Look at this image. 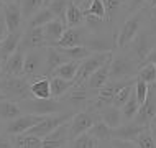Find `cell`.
Returning <instances> with one entry per match:
<instances>
[{"label":"cell","instance_id":"cell-17","mask_svg":"<svg viewBox=\"0 0 156 148\" xmlns=\"http://www.w3.org/2000/svg\"><path fill=\"white\" fill-rule=\"evenodd\" d=\"M86 46L90 53H112V49L117 48V38H107V36H94L89 35L86 41Z\"/></svg>","mask_w":156,"mask_h":148},{"label":"cell","instance_id":"cell-20","mask_svg":"<svg viewBox=\"0 0 156 148\" xmlns=\"http://www.w3.org/2000/svg\"><path fill=\"white\" fill-rule=\"evenodd\" d=\"M110 61H107L102 67H99V69H97L95 73L84 82V86L89 89V91H92L94 94H97V91H100V89L107 84V81H108V69H110Z\"/></svg>","mask_w":156,"mask_h":148},{"label":"cell","instance_id":"cell-5","mask_svg":"<svg viewBox=\"0 0 156 148\" xmlns=\"http://www.w3.org/2000/svg\"><path fill=\"white\" fill-rule=\"evenodd\" d=\"M112 56H113L112 53H92L90 56H87L86 59H82L81 64H79L77 73H76L74 84H76V86L84 84L97 69H99V67H102L107 61H110Z\"/></svg>","mask_w":156,"mask_h":148},{"label":"cell","instance_id":"cell-15","mask_svg":"<svg viewBox=\"0 0 156 148\" xmlns=\"http://www.w3.org/2000/svg\"><path fill=\"white\" fill-rule=\"evenodd\" d=\"M3 22L8 30V33H15V31H22V23H23V16H22V8L16 3H5L3 7Z\"/></svg>","mask_w":156,"mask_h":148},{"label":"cell","instance_id":"cell-37","mask_svg":"<svg viewBox=\"0 0 156 148\" xmlns=\"http://www.w3.org/2000/svg\"><path fill=\"white\" fill-rule=\"evenodd\" d=\"M136 79H140V81L146 82V84L156 82V67L153 64H143V66H140L138 74H136Z\"/></svg>","mask_w":156,"mask_h":148},{"label":"cell","instance_id":"cell-9","mask_svg":"<svg viewBox=\"0 0 156 148\" xmlns=\"http://www.w3.org/2000/svg\"><path fill=\"white\" fill-rule=\"evenodd\" d=\"M44 63H46V48L31 49L25 53L23 76L28 79H35L44 76Z\"/></svg>","mask_w":156,"mask_h":148},{"label":"cell","instance_id":"cell-12","mask_svg":"<svg viewBox=\"0 0 156 148\" xmlns=\"http://www.w3.org/2000/svg\"><path fill=\"white\" fill-rule=\"evenodd\" d=\"M89 38V30L87 28H66L62 33L61 40L56 43V48H76V46H84Z\"/></svg>","mask_w":156,"mask_h":148},{"label":"cell","instance_id":"cell-14","mask_svg":"<svg viewBox=\"0 0 156 148\" xmlns=\"http://www.w3.org/2000/svg\"><path fill=\"white\" fill-rule=\"evenodd\" d=\"M69 122L59 125L54 132H51L48 137H44L43 138V148H66V145H69V142H71Z\"/></svg>","mask_w":156,"mask_h":148},{"label":"cell","instance_id":"cell-25","mask_svg":"<svg viewBox=\"0 0 156 148\" xmlns=\"http://www.w3.org/2000/svg\"><path fill=\"white\" fill-rule=\"evenodd\" d=\"M99 117H100V120H102L107 127H110V128H117V127H120L122 122H123L120 109L113 107V105H107V107L100 109Z\"/></svg>","mask_w":156,"mask_h":148},{"label":"cell","instance_id":"cell-13","mask_svg":"<svg viewBox=\"0 0 156 148\" xmlns=\"http://www.w3.org/2000/svg\"><path fill=\"white\" fill-rule=\"evenodd\" d=\"M20 48L23 51L48 48L46 41H44V35H43V27L41 28H27V31L22 35V40H20Z\"/></svg>","mask_w":156,"mask_h":148},{"label":"cell","instance_id":"cell-41","mask_svg":"<svg viewBox=\"0 0 156 148\" xmlns=\"http://www.w3.org/2000/svg\"><path fill=\"white\" fill-rule=\"evenodd\" d=\"M146 94H148V84L140 81V79H136V81H135V97H136V100L140 105L145 102Z\"/></svg>","mask_w":156,"mask_h":148},{"label":"cell","instance_id":"cell-52","mask_svg":"<svg viewBox=\"0 0 156 148\" xmlns=\"http://www.w3.org/2000/svg\"><path fill=\"white\" fill-rule=\"evenodd\" d=\"M71 2H73V3H76V5H79V7H81L82 3L86 2V0H71Z\"/></svg>","mask_w":156,"mask_h":148},{"label":"cell","instance_id":"cell-11","mask_svg":"<svg viewBox=\"0 0 156 148\" xmlns=\"http://www.w3.org/2000/svg\"><path fill=\"white\" fill-rule=\"evenodd\" d=\"M43 120V117L40 115H31V114H23V115L16 117L15 120L8 122L5 124V135L12 137V135H22V133H27L31 127H35L36 124Z\"/></svg>","mask_w":156,"mask_h":148},{"label":"cell","instance_id":"cell-48","mask_svg":"<svg viewBox=\"0 0 156 148\" xmlns=\"http://www.w3.org/2000/svg\"><path fill=\"white\" fill-rule=\"evenodd\" d=\"M148 5H150V15H151V18L156 22V0H150Z\"/></svg>","mask_w":156,"mask_h":148},{"label":"cell","instance_id":"cell-23","mask_svg":"<svg viewBox=\"0 0 156 148\" xmlns=\"http://www.w3.org/2000/svg\"><path fill=\"white\" fill-rule=\"evenodd\" d=\"M30 94H31V97H35V99H41V100L51 99L49 78L41 76V78L31 79V82H30Z\"/></svg>","mask_w":156,"mask_h":148},{"label":"cell","instance_id":"cell-57","mask_svg":"<svg viewBox=\"0 0 156 148\" xmlns=\"http://www.w3.org/2000/svg\"><path fill=\"white\" fill-rule=\"evenodd\" d=\"M48 2H51V0H46V3H48ZM44 7H46V5H44Z\"/></svg>","mask_w":156,"mask_h":148},{"label":"cell","instance_id":"cell-10","mask_svg":"<svg viewBox=\"0 0 156 148\" xmlns=\"http://www.w3.org/2000/svg\"><path fill=\"white\" fill-rule=\"evenodd\" d=\"M156 115V82L148 84V94H146L145 102L140 105L133 122L145 128H150V122Z\"/></svg>","mask_w":156,"mask_h":148},{"label":"cell","instance_id":"cell-28","mask_svg":"<svg viewBox=\"0 0 156 148\" xmlns=\"http://www.w3.org/2000/svg\"><path fill=\"white\" fill-rule=\"evenodd\" d=\"M64 22L67 28H77L84 23V12L82 8L76 3L69 2V5L66 8V16H64Z\"/></svg>","mask_w":156,"mask_h":148},{"label":"cell","instance_id":"cell-53","mask_svg":"<svg viewBox=\"0 0 156 148\" xmlns=\"http://www.w3.org/2000/svg\"><path fill=\"white\" fill-rule=\"evenodd\" d=\"M3 76V61L0 59V78Z\"/></svg>","mask_w":156,"mask_h":148},{"label":"cell","instance_id":"cell-3","mask_svg":"<svg viewBox=\"0 0 156 148\" xmlns=\"http://www.w3.org/2000/svg\"><path fill=\"white\" fill-rule=\"evenodd\" d=\"M30 82H31V79L25 78V76H22V78H8V76H3V79H0V91L8 99L20 102L23 99L31 97Z\"/></svg>","mask_w":156,"mask_h":148},{"label":"cell","instance_id":"cell-1","mask_svg":"<svg viewBox=\"0 0 156 148\" xmlns=\"http://www.w3.org/2000/svg\"><path fill=\"white\" fill-rule=\"evenodd\" d=\"M140 69L135 59L128 53L113 54L110 61V69H108V81H123V79H135Z\"/></svg>","mask_w":156,"mask_h":148},{"label":"cell","instance_id":"cell-19","mask_svg":"<svg viewBox=\"0 0 156 148\" xmlns=\"http://www.w3.org/2000/svg\"><path fill=\"white\" fill-rule=\"evenodd\" d=\"M66 23L61 22V20L54 18L53 22H49L48 25L43 27V35H44V41H46V46H56V43L61 40L62 33L66 31Z\"/></svg>","mask_w":156,"mask_h":148},{"label":"cell","instance_id":"cell-22","mask_svg":"<svg viewBox=\"0 0 156 148\" xmlns=\"http://www.w3.org/2000/svg\"><path fill=\"white\" fill-rule=\"evenodd\" d=\"M22 31H15V33H8L7 38L0 43V59L3 63L13 54L16 49L20 48V40H22Z\"/></svg>","mask_w":156,"mask_h":148},{"label":"cell","instance_id":"cell-36","mask_svg":"<svg viewBox=\"0 0 156 148\" xmlns=\"http://www.w3.org/2000/svg\"><path fill=\"white\" fill-rule=\"evenodd\" d=\"M133 91H135V82L133 84H128V86L123 87L120 92H117L115 97L112 99V105H113V107H117V109H122L126 102H128L130 97H132Z\"/></svg>","mask_w":156,"mask_h":148},{"label":"cell","instance_id":"cell-18","mask_svg":"<svg viewBox=\"0 0 156 148\" xmlns=\"http://www.w3.org/2000/svg\"><path fill=\"white\" fill-rule=\"evenodd\" d=\"M145 127L135 124V122H128V124H122L117 128H112V138L113 140H125V142H135L136 137L140 135Z\"/></svg>","mask_w":156,"mask_h":148},{"label":"cell","instance_id":"cell-42","mask_svg":"<svg viewBox=\"0 0 156 148\" xmlns=\"http://www.w3.org/2000/svg\"><path fill=\"white\" fill-rule=\"evenodd\" d=\"M84 23L87 25V30H99L100 28V25L104 23V20H100V18H97V16L94 15H84Z\"/></svg>","mask_w":156,"mask_h":148},{"label":"cell","instance_id":"cell-54","mask_svg":"<svg viewBox=\"0 0 156 148\" xmlns=\"http://www.w3.org/2000/svg\"><path fill=\"white\" fill-rule=\"evenodd\" d=\"M7 99H8V97H7L5 94H3L2 91H0V100H7Z\"/></svg>","mask_w":156,"mask_h":148},{"label":"cell","instance_id":"cell-51","mask_svg":"<svg viewBox=\"0 0 156 148\" xmlns=\"http://www.w3.org/2000/svg\"><path fill=\"white\" fill-rule=\"evenodd\" d=\"M5 3H16V5H20L22 0H5Z\"/></svg>","mask_w":156,"mask_h":148},{"label":"cell","instance_id":"cell-39","mask_svg":"<svg viewBox=\"0 0 156 148\" xmlns=\"http://www.w3.org/2000/svg\"><path fill=\"white\" fill-rule=\"evenodd\" d=\"M82 12H84V15H94L100 20H105V7H104L102 0H90L89 7Z\"/></svg>","mask_w":156,"mask_h":148},{"label":"cell","instance_id":"cell-38","mask_svg":"<svg viewBox=\"0 0 156 148\" xmlns=\"http://www.w3.org/2000/svg\"><path fill=\"white\" fill-rule=\"evenodd\" d=\"M138 148H156V142H154V137L151 133L150 128H145L143 132L136 137V140L133 142Z\"/></svg>","mask_w":156,"mask_h":148},{"label":"cell","instance_id":"cell-40","mask_svg":"<svg viewBox=\"0 0 156 148\" xmlns=\"http://www.w3.org/2000/svg\"><path fill=\"white\" fill-rule=\"evenodd\" d=\"M104 7H105V20H112L115 12L120 8V5L123 3V0H102Z\"/></svg>","mask_w":156,"mask_h":148},{"label":"cell","instance_id":"cell-56","mask_svg":"<svg viewBox=\"0 0 156 148\" xmlns=\"http://www.w3.org/2000/svg\"><path fill=\"white\" fill-rule=\"evenodd\" d=\"M151 133H153V137H154V142H156V132H154V130H151Z\"/></svg>","mask_w":156,"mask_h":148},{"label":"cell","instance_id":"cell-47","mask_svg":"<svg viewBox=\"0 0 156 148\" xmlns=\"http://www.w3.org/2000/svg\"><path fill=\"white\" fill-rule=\"evenodd\" d=\"M7 35H8V30L5 27V22H3V18H0V43L7 38Z\"/></svg>","mask_w":156,"mask_h":148},{"label":"cell","instance_id":"cell-16","mask_svg":"<svg viewBox=\"0 0 156 148\" xmlns=\"http://www.w3.org/2000/svg\"><path fill=\"white\" fill-rule=\"evenodd\" d=\"M23 64H25V51L22 48H18L3 63V76H8V78H22Z\"/></svg>","mask_w":156,"mask_h":148},{"label":"cell","instance_id":"cell-33","mask_svg":"<svg viewBox=\"0 0 156 148\" xmlns=\"http://www.w3.org/2000/svg\"><path fill=\"white\" fill-rule=\"evenodd\" d=\"M87 133H89L90 137L97 138L99 142H110V140H112V128L105 125L102 120L97 122V124L92 127V128H90Z\"/></svg>","mask_w":156,"mask_h":148},{"label":"cell","instance_id":"cell-55","mask_svg":"<svg viewBox=\"0 0 156 148\" xmlns=\"http://www.w3.org/2000/svg\"><path fill=\"white\" fill-rule=\"evenodd\" d=\"M3 7H5V0H0V10H3Z\"/></svg>","mask_w":156,"mask_h":148},{"label":"cell","instance_id":"cell-43","mask_svg":"<svg viewBox=\"0 0 156 148\" xmlns=\"http://www.w3.org/2000/svg\"><path fill=\"white\" fill-rule=\"evenodd\" d=\"M150 0H130V5H128V13L130 15H133V13H136V12H140L141 10V7L143 5H146Z\"/></svg>","mask_w":156,"mask_h":148},{"label":"cell","instance_id":"cell-8","mask_svg":"<svg viewBox=\"0 0 156 148\" xmlns=\"http://www.w3.org/2000/svg\"><path fill=\"white\" fill-rule=\"evenodd\" d=\"M145 20V12H136V13L130 15L126 18V22L122 27V31L117 36V48L125 49L126 46L133 41V38L141 31V23Z\"/></svg>","mask_w":156,"mask_h":148},{"label":"cell","instance_id":"cell-24","mask_svg":"<svg viewBox=\"0 0 156 148\" xmlns=\"http://www.w3.org/2000/svg\"><path fill=\"white\" fill-rule=\"evenodd\" d=\"M23 115V110L20 109V105L16 100L7 99V100H0V118H2L5 124L15 120L16 117Z\"/></svg>","mask_w":156,"mask_h":148},{"label":"cell","instance_id":"cell-44","mask_svg":"<svg viewBox=\"0 0 156 148\" xmlns=\"http://www.w3.org/2000/svg\"><path fill=\"white\" fill-rule=\"evenodd\" d=\"M110 146L112 148H138L133 142H125V140H110Z\"/></svg>","mask_w":156,"mask_h":148},{"label":"cell","instance_id":"cell-31","mask_svg":"<svg viewBox=\"0 0 156 148\" xmlns=\"http://www.w3.org/2000/svg\"><path fill=\"white\" fill-rule=\"evenodd\" d=\"M46 5V0H22L20 8H22V16L23 20H30L36 12H40L41 8Z\"/></svg>","mask_w":156,"mask_h":148},{"label":"cell","instance_id":"cell-21","mask_svg":"<svg viewBox=\"0 0 156 148\" xmlns=\"http://www.w3.org/2000/svg\"><path fill=\"white\" fill-rule=\"evenodd\" d=\"M67 59L61 54V51L56 46L46 48V63H44V78H51L53 73L58 69L61 64H64Z\"/></svg>","mask_w":156,"mask_h":148},{"label":"cell","instance_id":"cell-49","mask_svg":"<svg viewBox=\"0 0 156 148\" xmlns=\"http://www.w3.org/2000/svg\"><path fill=\"white\" fill-rule=\"evenodd\" d=\"M150 130H154L156 132V115L153 117V120L150 122Z\"/></svg>","mask_w":156,"mask_h":148},{"label":"cell","instance_id":"cell-32","mask_svg":"<svg viewBox=\"0 0 156 148\" xmlns=\"http://www.w3.org/2000/svg\"><path fill=\"white\" fill-rule=\"evenodd\" d=\"M61 54L64 56L67 61H82L87 56H90V51L86 46H76V48H58Z\"/></svg>","mask_w":156,"mask_h":148},{"label":"cell","instance_id":"cell-35","mask_svg":"<svg viewBox=\"0 0 156 148\" xmlns=\"http://www.w3.org/2000/svg\"><path fill=\"white\" fill-rule=\"evenodd\" d=\"M71 0H51V2L46 3V7L49 8V12L54 15V18L64 22V16H66V8L69 5ZM66 23V22H64Z\"/></svg>","mask_w":156,"mask_h":148},{"label":"cell","instance_id":"cell-45","mask_svg":"<svg viewBox=\"0 0 156 148\" xmlns=\"http://www.w3.org/2000/svg\"><path fill=\"white\" fill-rule=\"evenodd\" d=\"M143 64H153V66L156 67V46L151 49V53L148 54V56H146V59H145V63H143ZM143 64H141V66H143Z\"/></svg>","mask_w":156,"mask_h":148},{"label":"cell","instance_id":"cell-27","mask_svg":"<svg viewBox=\"0 0 156 148\" xmlns=\"http://www.w3.org/2000/svg\"><path fill=\"white\" fill-rule=\"evenodd\" d=\"M10 140L13 148H43V140L35 137V135H28V133L12 135Z\"/></svg>","mask_w":156,"mask_h":148},{"label":"cell","instance_id":"cell-30","mask_svg":"<svg viewBox=\"0 0 156 148\" xmlns=\"http://www.w3.org/2000/svg\"><path fill=\"white\" fill-rule=\"evenodd\" d=\"M53 20H54V15L49 12V8L43 7L40 12H36V13L28 20L27 25H28V28H41V27H44V25H48L49 22H53Z\"/></svg>","mask_w":156,"mask_h":148},{"label":"cell","instance_id":"cell-29","mask_svg":"<svg viewBox=\"0 0 156 148\" xmlns=\"http://www.w3.org/2000/svg\"><path fill=\"white\" fill-rule=\"evenodd\" d=\"M79 64H81V61H66L64 64H61L56 71H54L53 76L54 78L66 79V81H74L76 73H77V69H79Z\"/></svg>","mask_w":156,"mask_h":148},{"label":"cell","instance_id":"cell-26","mask_svg":"<svg viewBox=\"0 0 156 148\" xmlns=\"http://www.w3.org/2000/svg\"><path fill=\"white\" fill-rule=\"evenodd\" d=\"M49 86H51V99L61 100L76 84H74V81H66V79L51 76V78H49Z\"/></svg>","mask_w":156,"mask_h":148},{"label":"cell","instance_id":"cell-34","mask_svg":"<svg viewBox=\"0 0 156 148\" xmlns=\"http://www.w3.org/2000/svg\"><path fill=\"white\" fill-rule=\"evenodd\" d=\"M138 109H140V104H138L136 97H135V91H133V94H132V97L128 99V102H126L123 107L120 109L123 122H126V124H128V122H133V118H135V115H136Z\"/></svg>","mask_w":156,"mask_h":148},{"label":"cell","instance_id":"cell-7","mask_svg":"<svg viewBox=\"0 0 156 148\" xmlns=\"http://www.w3.org/2000/svg\"><path fill=\"white\" fill-rule=\"evenodd\" d=\"M99 120H100L99 112L94 110V109H90V107H87L86 110L74 114V117L71 118V122H69L71 140H73V138H77L79 135L87 133Z\"/></svg>","mask_w":156,"mask_h":148},{"label":"cell","instance_id":"cell-4","mask_svg":"<svg viewBox=\"0 0 156 148\" xmlns=\"http://www.w3.org/2000/svg\"><path fill=\"white\" fill-rule=\"evenodd\" d=\"M73 110H62L59 114H53V115H46L43 117V120L40 122V124H36L35 127H31L30 130H28V135H35V137L41 138L43 140L44 137H48L51 132H54V130L58 128L59 125L66 124V122H69L71 118L74 117Z\"/></svg>","mask_w":156,"mask_h":148},{"label":"cell","instance_id":"cell-46","mask_svg":"<svg viewBox=\"0 0 156 148\" xmlns=\"http://www.w3.org/2000/svg\"><path fill=\"white\" fill-rule=\"evenodd\" d=\"M0 148H13V146H12L10 137H8V135H5V133L0 135Z\"/></svg>","mask_w":156,"mask_h":148},{"label":"cell","instance_id":"cell-50","mask_svg":"<svg viewBox=\"0 0 156 148\" xmlns=\"http://www.w3.org/2000/svg\"><path fill=\"white\" fill-rule=\"evenodd\" d=\"M3 132H5V124H3V120L0 118V135H2Z\"/></svg>","mask_w":156,"mask_h":148},{"label":"cell","instance_id":"cell-6","mask_svg":"<svg viewBox=\"0 0 156 148\" xmlns=\"http://www.w3.org/2000/svg\"><path fill=\"white\" fill-rule=\"evenodd\" d=\"M154 43H156V36L151 38V31H148V30L140 31L133 38L132 43L126 46V48H128V54L141 66L143 63H145L146 56L151 53V49L156 46Z\"/></svg>","mask_w":156,"mask_h":148},{"label":"cell","instance_id":"cell-2","mask_svg":"<svg viewBox=\"0 0 156 148\" xmlns=\"http://www.w3.org/2000/svg\"><path fill=\"white\" fill-rule=\"evenodd\" d=\"M20 109L23 110V114H31V115H40V117H46V115H53V114H59L64 110V105L61 104V100L56 99H35V97H28L18 102Z\"/></svg>","mask_w":156,"mask_h":148}]
</instances>
